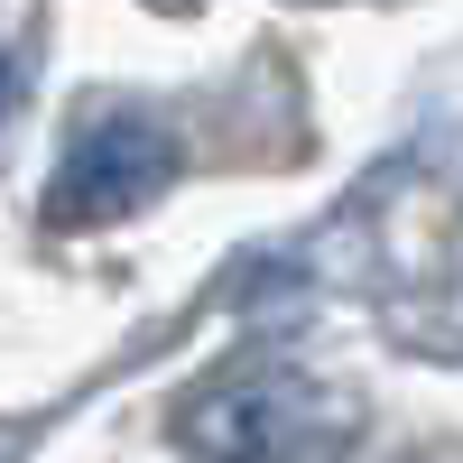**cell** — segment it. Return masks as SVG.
I'll return each mask as SVG.
<instances>
[{
    "label": "cell",
    "mask_w": 463,
    "mask_h": 463,
    "mask_svg": "<svg viewBox=\"0 0 463 463\" xmlns=\"http://www.w3.org/2000/svg\"><path fill=\"white\" fill-rule=\"evenodd\" d=\"M158 176H167V139L139 130V121H111L102 139H84V158L56 176V222H102L130 195H148Z\"/></svg>",
    "instance_id": "obj_1"
}]
</instances>
